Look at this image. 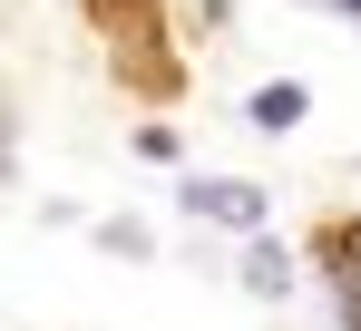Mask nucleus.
I'll return each mask as SVG.
<instances>
[{
	"instance_id": "obj_3",
	"label": "nucleus",
	"mask_w": 361,
	"mask_h": 331,
	"mask_svg": "<svg viewBox=\"0 0 361 331\" xmlns=\"http://www.w3.org/2000/svg\"><path fill=\"white\" fill-rule=\"evenodd\" d=\"M98 254H118V263H147V254H157V234H147L137 215H108V224H98Z\"/></svg>"
},
{
	"instance_id": "obj_2",
	"label": "nucleus",
	"mask_w": 361,
	"mask_h": 331,
	"mask_svg": "<svg viewBox=\"0 0 361 331\" xmlns=\"http://www.w3.org/2000/svg\"><path fill=\"white\" fill-rule=\"evenodd\" d=\"M244 292H254V302H283V292H293V254H283L274 234H244Z\"/></svg>"
},
{
	"instance_id": "obj_6",
	"label": "nucleus",
	"mask_w": 361,
	"mask_h": 331,
	"mask_svg": "<svg viewBox=\"0 0 361 331\" xmlns=\"http://www.w3.org/2000/svg\"><path fill=\"white\" fill-rule=\"evenodd\" d=\"M332 10H352V20H361V0H332Z\"/></svg>"
},
{
	"instance_id": "obj_4",
	"label": "nucleus",
	"mask_w": 361,
	"mask_h": 331,
	"mask_svg": "<svg viewBox=\"0 0 361 331\" xmlns=\"http://www.w3.org/2000/svg\"><path fill=\"white\" fill-rule=\"evenodd\" d=\"M302 88H254V127H302Z\"/></svg>"
},
{
	"instance_id": "obj_5",
	"label": "nucleus",
	"mask_w": 361,
	"mask_h": 331,
	"mask_svg": "<svg viewBox=\"0 0 361 331\" xmlns=\"http://www.w3.org/2000/svg\"><path fill=\"white\" fill-rule=\"evenodd\" d=\"M332 282H342V331H361V263H352V254L332 263Z\"/></svg>"
},
{
	"instance_id": "obj_1",
	"label": "nucleus",
	"mask_w": 361,
	"mask_h": 331,
	"mask_svg": "<svg viewBox=\"0 0 361 331\" xmlns=\"http://www.w3.org/2000/svg\"><path fill=\"white\" fill-rule=\"evenodd\" d=\"M185 215L225 224V234H264V185H244V175H195V185H185Z\"/></svg>"
}]
</instances>
